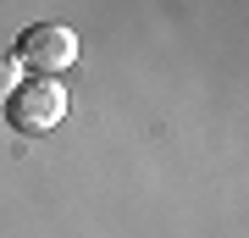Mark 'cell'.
<instances>
[{"mask_svg":"<svg viewBox=\"0 0 249 238\" xmlns=\"http://www.w3.org/2000/svg\"><path fill=\"white\" fill-rule=\"evenodd\" d=\"M72 61H78V34L61 28V22H34L17 39V67L39 72V78H55V72H67Z\"/></svg>","mask_w":249,"mask_h":238,"instance_id":"obj_1","label":"cell"},{"mask_svg":"<svg viewBox=\"0 0 249 238\" xmlns=\"http://www.w3.org/2000/svg\"><path fill=\"white\" fill-rule=\"evenodd\" d=\"M6 111H11V128H17V133H50L67 116V89L55 78L17 83V94L6 100Z\"/></svg>","mask_w":249,"mask_h":238,"instance_id":"obj_2","label":"cell"},{"mask_svg":"<svg viewBox=\"0 0 249 238\" xmlns=\"http://www.w3.org/2000/svg\"><path fill=\"white\" fill-rule=\"evenodd\" d=\"M17 83H22V67H17V55H0V106H6L11 94H17Z\"/></svg>","mask_w":249,"mask_h":238,"instance_id":"obj_3","label":"cell"}]
</instances>
